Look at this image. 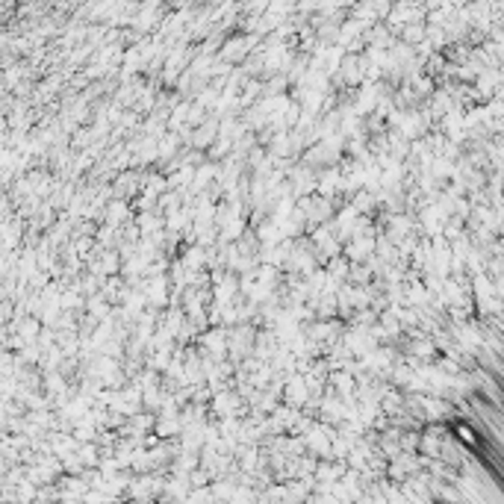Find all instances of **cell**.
Returning a JSON list of instances; mask_svg holds the SVG:
<instances>
[]
</instances>
